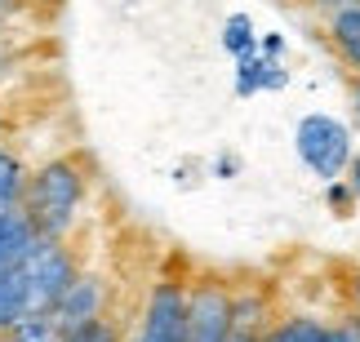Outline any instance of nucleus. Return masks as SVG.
I'll return each mask as SVG.
<instances>
[{"label": "nucleus", "instance_id": "nucleus-6", "mask_svg": "<svg viewBox=\"0 0 360 342\" xmlns=\"http://www.w3.org/2000/svg\"><path fill=\"white\" fill-rule=\"evenodd\" d=\"M329 40L342 53V63L360 76V0H342L329 13Z\"/></svg>", "mask_w": 360, "mask_h": 342}, {"label": "nucleus", "instance_id": "nucleus-20", "mask_svg": "<svg viewBox=\"0 0 360 342\" xmlns=\"http://www.w3.org/2000/svg\"><path fill=\"white\" fill-rule=\"evenodd\" d=\"M356 107H360V85H356Z\"/></svg>", "mask_w": 360, "mask_h": 342}, {"label": "nucleus", "instance_id": "nucleus-9", "mask_svg": "<svg viewBox=\"0 0 360 342\" xmlns=\"http://www.w3.org/2000/svg\"><path fill=\"white\" fill-rule=\"evenodd\" d=\"M22 187H27V169H22V160L13 156V152H0V218L18 209Z\"/></svg>", "mask_w": 360, "mask_h": 342}, {"label": "nucleus", "instance_id": "nucleus-13", "mask_svg": "<svg viewBox=\"0 0 360 342\" xmlns=\"http://www.w3.org/2000/svg\"><path fill=\"white\" fill-rule=\"evenodd\" d=\"M258 76H262V53H245V58H236V93L240 98H254L258 93Z\"/></svg>", "mask_w": 360, "mask_h": 342}, {"label": "nucleus", "instance_id": "nucleus-10", "mask_svg": "<svg viewBox=\"0 0 360 342\" xmlns=\"http://www.w3.org/2000/svg\"><path fill=\"white\" fill-rule=\"evenodd\" d=\"M223 49L231 53V58H245V53H254V49H258V36H254V27H249L245 13L227 18V27H223Z\"/></svg>", "mask_w": 360, "mask_h": 342}, {"label": "nucleus", "instance_id": "nucleus-16", "mask_svg": "<svg viewBox=\"0 0 360 342\" xmlns=\"http://www.w3.org/2000/svg\"><path fill=\"white\" fill-rule=\"evenodd\" d=\"M258 53H262V58H281V53H285V40L276 36V32H267V36H258Z\"/></svg>", "mask_w": 360, "mask_h": 342}, {"label": "nucleus", "instance_id": "nucleus-14", "mask_svg": "<svg viewBox=\"0 0 360 342\" xmlns=\"http://www.w3.org/2000/svg\"><path fill=\"white\" fill-rule=\"evenodd\" d=\"M325 196H329V204H334L338 213H347L352 204H356V191H352L347 183H338V178H334V183H329V191H325Z\"/></svg>", "mask_w": 360, "mask_h": 342}, {"label": "nucleus", "instance_id": "nucleus-15", "mask_svg": "<svg viewBox=\"0 0 360 342\" xmlns=\"http://www.w3.org/2000/svg\"><path fill=\"white\" fill-rule=\"evenodd\" d=\"M334 342H360V316H356V311L342 324H334Z\"/></svg>", "mask_w": 360, "mask_h": 342}, {"label": "nucleus", "instance_id": "nucleus-17", "mask_svg": "<svg viewBox=\"0 0 360 342\" xmlns=\"http://www.w3.org/2000/svg\"><path fill=\"white\" fill-rule=\"evenodd\" d=\"M13 9H22V0H0V32H5V22H9Z\"/></svg>", "mask_w": 360, "mask_h": 342}, {"label": "nucleus", "instance_id": "nucleus-12", "mask_svg": "<svg viewBox=\"0 0 360 342\" xmlns=\"http://www.w3.org/2000/svg\"><path fill=\"white\" fill-rule=\"evenodd\" d=\"M58 342H120V329L107 316H98V320H89V324H80V329H72V334H63Z\"/></svg>", "mask_w": 360, "mask_h": 342}, {"label": "nucleus", "instance_id": "nucleus-4", "mask_svg": "<svg viewBox=\"0 0 360 342\" xmlns=\"http://www.w3.org/2000/svg\"><path fill=\"white\" fill-rule=\"evenodd\" d=\"M183 320H187V294H183V284L160 280L156 289H151V298H147L138 342H183Z\"/></svg>", "mask_w": 360, "mask_h": 342}, {"label": "nucleus", "instance_id": "nucleus-3", "mask_svg": "<svg viewBox=\"0 0 360 342\" xmlns=\"http://www.w3.org/2000/svg\"><path fill=\"white\" fill-rule=\"evenodd\" d=\"M294 147L302 165L316 178H325V183L342 178V169L352 165V133L334 116H302L294 129Z\"/></svg>", "mask_w": 360, "mask_h": 342}, {"label": "nucleus", "instance_id": "nucleus-2", "mask_svg": "<svg viewBox=\"0 0 360 342\" xmlns=\"http://www.w3.org/2000/svg\"><path fill=\"white\" fill-rule=\"evenodd\" d=\"M80 196H85V173L76 160H49L36 173H27L18 213L32 223L40 240H63L76 223Z\"/></svg>", "mask_w": 360, "mask_h": 342}, {"label": "nucleus", "instance_id": "nucleus-8", "mask_svg": "<svg viewBox=\"0 0 360 342\" xmlns=\"http://www.w3.org/2000/svg\"><path fill=\"white\" fill-rule=\"evenodd\" d=\"M32 240H36V231H32V223H27L18 209L0 218V276H5V271L32 249Z\"/></svg>", "mask_w": 360, "mask_h": 342}, {"label": "nucleus", "instance_id": "nucleus-18", "mask_svg": "<svg viewBox=\"0 0 360 342\" xmlns=\"http://www.w3.org/2000/svg\"><path fill=\"white\" fill-rule=\"evenodd\" d=\"M352 191H356V200H360V160H356V178H352Z\"/></svg>", "mask_w": 360, "mask_h": 342}, {"label": "nucleus", "instance_id": "nucleus-11", "mask_svg": "<svg viewBox=\"0 0 360 342\" xmlns=\"http://www.w3.org/2000/svg\"><path fill=\"white\" fill-rule=\"evenodd\" d=\"M5 342H58V329H53L49 316H32V320H18L13 329L0 334Z\"/></svg>", "mask_w": 360, "mask_h": 342}, {"label": "nucleus", "instance_id": "nucleus-1", "mask_svg": "<svg viewBox=\"0 0 360 342\" xmlns=\"http://www.w3.org/2000/svg\"><path fill=\"white\" fill-rule=\"evenodd\" d=\"M80 276L76 258L67 254L63 240H32L18 263L0 276V334L13 329L18 320L32 316H53L58 298L67 294V284Z\"/></svg>", "mask_w": 360, "mask_h": 342}, {"label": "nucleus", "instance_id": "nucleus-5", "mask_svg": "<svg viewBox=\"0 0 360 342\" xmlns=\"http://www.w3.org/2000/svg\"><path fill=\"white\" fill-rule=\"evenodd\" d=\"M103 298H107V289H103L98 276H76L72 284H67V294L58 298L53 316H49L53 329H58V338L80 329V324H89V320H98L103 316Z\"/></svg>", "mask_w": 360, "mask_h": 342}, {"label": "nucleus", "instance_id": "nucleus-19", "mask_svg": "<svg viewBox=\"0 0 360 342\" xmlns=\"http://www.w3.org/2000/svg\"><path fill=\"white\" fill-rule=\"evenodd\" d=\"M352 298H356V316H360V276H356V284H352Z\"/></svg>", "mask_w": 360, "mask_h": 342}, {"label": "nucleus", "instance_id": "nucleus-7", "mask_svg": "<svg viewBox=\"0 0 360 342\" xmlns=\"http://www.w3.org/2000/svg\"><path fill=\"white\" fill-rule=\"evenodd\" d=\"M258 342H334V324L316 316H289L281 324H267Z\"/></svg>", "mask_w": 360, "mask_h": 342}]
</instances>
